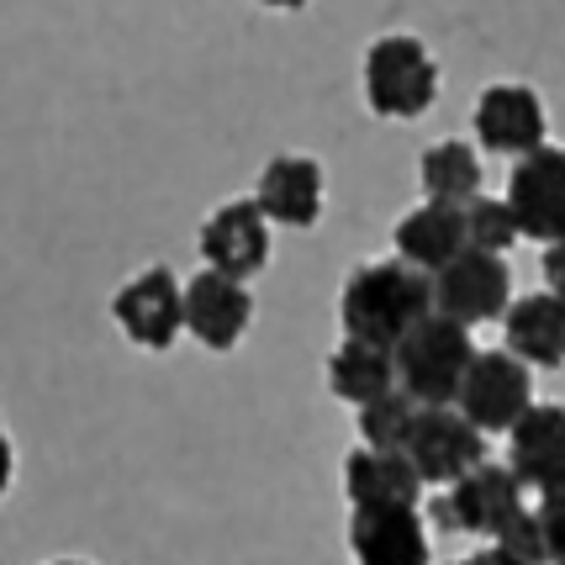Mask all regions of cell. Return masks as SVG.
Here are the masks:
<instances>
[{"label":"cell","instance_id":"277c9868","mask_svg":"<svg viewBox=\"0 0 565 565\" xmlns=\"http://www.w3.org/2000/svg\"><path fill=\"white\" fill-rule=\"evenodd\" d=\"M523 481L513 466L481 460L476 470H466L455 487H439V497L428 502V518L444 534H470V540H497L529 502H523Z\"/></svg>","mask_w":565,"mask_h":565},{"label":"cell","instance_id":"ba28073f","mask_svg":"<svg viewBox=\"0 0 565 565\" xmlns=\"http://www.w3.org/2000/svg\"><path fill=\"white\" fill-rule=\"evenodd\" d=\"M407 460L418 466V476L428 487H455L466 470H476L487 460V434L449 402V407H418L413 434H407Z\"/></svg>","mask_w":565,"mask_h":565},{"label":"cell","instance_id":"e0dca14e","mask_svg":"<svg viewBox=\"0 0 565 565\" xmlns=\"http://www.w3.org/2000/svg\"><path fill=\"white\" fill-rule=\"evenodd\" d=\"M502 339L523 365L534 370H561L565 365V296L561 291H529L513 296L508 318H502Z\"/></svg>","mask_w":565,"mask_h":565},{"label":"cell","instance_id":"83f0119b","mask_svg":"<svg viewBox=\"0 0 565 565\" xmlns=\"http://www.w3.org/2000/svg\"><path fill=\"white\" fill-rule=\"evenodd\" d=\"M259 6H270V11H301L307 0H259Z\"/></svg>","mask_w":565,"mask_h":565},{"label":"cell","instance_id":"d6986e66","mask_svg":"<svg viewBox=\"0 0 565 565\" xmlns=\"http://www.w3.org/2000/svg\"><path fill=\"white\" fill-rule=\"evenodd\" d=\"M322 375H328V392L339 396V402L365 407V402H375L381 392L396 386V349L344 333V344L328 354V370H322Z\"/></svg>","mask_w":565,"mask_h":565},{"label":"cell","instance_id":"7402d4cb","mask_svg":"<svg viewBox=\"0 0 565 565\" xmlns=\"http://www.w3.org/2000/svg\"><path fill=\"white\" fill-rule=\"evenodd\" d=\"M466 233H470V248H492V254H508V248L523 238V227H518V212L513 201L502 196H476L466 201Z\"/></svg>","mask_w":565,"mask_h":565},{"label":"cell","instance_id":"ac0fdd59","mask_svg":"<svg viewBox=\"0 0 565 565\" xmlns=\"http://www.w3.org/2000/svg\"><path fill=\"white\" fill-rule=\"evenodd\" d=\"M392 248L407 265H418L428 275L444 270L460 248H470L466 206H455V201H423V206H413L407 217H396Z\"/></svg>","mask_w":565,"mask_h":565},{"label":"cell","instance_id":"484cf974","mask_svg":"<svg viewBox=\"0 0 565 565\" xmlns=\"http://www.w3.org/2000/svg\"><path fill=\"white\" fill-rule=\"evenodd\" d=\"M11 481H17V444H11L6 423H0V497L11 492Z\"/></svg>","mask_w":565,"mask_h":565},{"label":"cell","instance_id":"9a60e30c","mask_svg":"<svg viewBox=\"0 0 565 565\" xmlns=\"http://www.w3.org/2000/svg\"><path fill=\"white\" fill-rule=\"evenodd\" d=\"M428 481L407 460V449L354 444L344 455V497L349 508H423Z\"/></svg>","mask_w":565,"mask_h":565},{"label":"cell","instance_id":"cb8c5ba5","mask_svg":"<svg viewBox=\"0 0 565 565\" xmlns=\"http://www.w3.org/2000/svg\"><path fill=\"white\" fill-rule=\"evenodd\" d=\"M540 529H544V550H550V565H565V481L561 487H544L540 492Z\"/></svg>","mask_w":565,"mask_h":565},{"label":"cell","instance_id":"8992f818","mask_svg":"<svg viewBox=\"0 0 565 565\" xmlns=\"http://www.w3.org/2000/svg\"><path fill=\"white\" fill-rule=\"evenodd\" d=\"M513 307V270L508 254L492 248H460L444 270H434V312L481 328V322L508 318Z\"/></svg>","mask_w":565,"mask_h":565},{"label":"cell","instance_id":"f1b7e54d","mask_svg":"<svg viewBox=\"0 0 565 565\" xmlns=\"http://www.w3.org/2000/svg\"><path fill=\"white\" fill-rule=\"evenodd\" d=\"M49 565H96V561H79V555H58V561H49Z\"/></svg>","mask_w":565,"mask_h":565},{"label":"cell","instance_id":"5b68a950","mask_svg":"<svg viewBox=\"0 0 565 565\" xmlns=\"http://www.w3.org/2000/svg\"><path fill=\"white\" fill-rule=\"evenodd\" d=\"M111 322L122 328V339L148 354H170L185 333V280L170 265H143L127 275L111 296Z\"/></svg>","mask_w":565,"mask_h":565},{"label":"cell","instance_id":"7a4b0ae2","mask_svg":"<svg viewBox=\"0 0 565 565\" xmlns=\"http://www.w3.org/2000/svg\"><path fill=\"white\" fill-rule=\"evenodd\" d=\"M476 339H470L466 322L428 312V318L396 344V386L413 392L423 407H449L460 402L470 365H476Z\"/></svg>","mask_w":565,"mask_h":565},{"label":"cell","instance_id":"52a82bcc","mask_svg":"<svg viewBox=\"0 0 565 565\" xmlns=\"http://www.w3.org/2000/svg\"><path fill=\"white\" fill-rule=\"evenodd\" d=\"M529 370L534 365H523L513 349H481L455 407H460L487 439H492V434H508V428L534 407V375H529Z\"/></svg>","mask_w":565,"mask_h":565},{"label":"cell","instance_id":"4316f807","mask_svg":"<svg viewBox=\"0 0 565 565\" xmlns=\"http://www.w3.org/2000/svg\"><path fill=\"white\" fill-rule=\"evenodd\" d=\"M455 565H529V561H518L513 550H502V544H487V550H476V555H466Z\"/></svg>","mask_w":565,"mask_h":565},{"label":"cell","instance_id":"d4e9b609","mask_svg":"<svg viewBox=\"0 0 565 565\" xmlns=\"http://www.w3.org/2000/svg\"><path fill=\"white\" fill-rule=\"evenodd\" d=\"M540 270H544V286L565 296V238L544 244V265H540Z\"/></svg>","mask_w":565,"mask_h":565},{"label":"cell","instance_id":"ffe728a7","mask_svg":"<svg viewBox=\"0 0 565 565\" xmlns=\"http://www.w3.org/2000/svg\"><path fill=\"white\" fill-rule=\"evenodd\" d=\"M418 185L428 201H466L481 196V153L460 138H444V143H428L418 159Z\"/></svg>","mask_w":565,"mask_h":565},{"label":"cell","instance_id":"8fae6325","mask_svg":"<svg viewBox=\"0 0 565 565\" xmlns=\"http://www.w3.org/2000/svg\"><path fill=\"white\" fill-rule=\"evenodd\" d=\"M470 127H476V143L487 148V153L523 159V153H534V148L544 143L550 117H544V100L534 85L502 79V85H487V90L476 96Z\"/></svg>","mask_w":565,"mask_h":565},{"label":"cell","instance_id":"2e32d148","mask_svg":"<svg viewBox=\"0 0 565 565\" xmlns=\"http://www.w3.org/2000/svg\"><path fill=\"white\" fill-rule=\"evenodd\" d=\"M508 466L529 492L561 487L565 481V407L561 402H534L523 418L508 428Z\"/></svg>","mask_w":565,"mask_h":565},{"label":"cell","instance_id":"4fadbf2b","mask_svg":"<svg viewBox=\"0 0 565 565\" xmlns=\"http://www.w3.org/2000/svg\"><path fill=\"white\" fill-rule=\"evenodd\" d=\"M254 201L265 206L275 227L307 233L322 222V201H328V174L312 153H275L254 180Z\"/></svg>","mask_w":565,"mask_h":565},{"label":"cell","instance_id":"30bf717a","mask_svg":"<svg viewBox=\"0 0 565 565\" xmlns=\"http://www.w3.org/2000/svg\"><path fill=\"white\" fill-rule=\"evenodd\" d=\"M254 322V291L248 280H233L222 270H196L185 280V333L212 354H233Z\"/></svg>","mask_w":565,"mask_h":565},{"label":"cell","instance_id":"5bb4252c","mask_svg":"<svg viewBox=\"0 0 565 565\" xmlns=\"http://www.w3.org/2000/svg\"><path fill=\"white\" fill-rule=\"evenodd\" d=\"M349 555L354 565H428V523L418 508H354L349 513Z\"/></svg>","mask_w":565,"mask_h":565},{"label":"cell","instance_id":"7c38bea8","mask_svg":"<svg viewBox=\"0 0 565 565\" xmlns=\"http://www.w3.org/2000/svg\"><path fill=\"white\" fill-rule=\"evenodd\" d=\"M508 201H513L523 238L534 244L565 238V148L540 143L534 153H523L508 174Z\"/></svg>","mask_w":565,"mask_h":565},{"label":"cell","instance_id":"9c48e42d","mask_svg":"<svg viewBox=\"0 0 565 565\" xmlns=\"http://www.w3.org/2000/svg\"><path fill=\"white\" fill-rule=\"evenodd\" d=\"M270 227L275 222L265 217V206H259L254 196L222 201L217 212L201 222V233H196L201 265L233 275V280H254V275H265V265H270Z\"/></svg>","mask_w":565,"mask_h":565},{"label":"cell","instance_id":"6da1fadb","mask_svg":"<svg viewBox=\"0 0 565 565\" xmlns=\"http://www.w3.org/2000/svg\"><path fill=\"white\" fill-rule=\"evenodd\" d=\"M434 312V275L407 265L402 254L392 259H365L344 275L339 291V322L354 339L396 349L423 318Z\"/></svg>","mask_w":565,"mask_h":565},{"label":"cell","instance_id":"44dd1931","mask_svg":"<svg viewBox=\"0 0 565 565\" xmlns=\"http://www.w3.org/2000/svg\"><path fill=\"white\" fill-rule=\"evenodd\" d=\"M418 396L402 392V386H392V392H381L375 402H365V407H354L360 418H354V428H360V444H381V449H402L407 444V434H413V418H418Z\"/></svg>","mask_w":565,"mask_h":565},{"label":"cell","instance_id":"603a6c76","mask_svg":"<svg viewBox=\"0 0 565 565\" xmlns=\"http://www.w3.org/2000/svg\"><path fill=\"white\" fill-rule=\"evenodd\" d=\"M492 544L513 550L518 561H529V565H550V550H544V529H540V513H534V508H523V513H518Z\"/></svg>","mask_w":565,"mask_h":565},{"label":"cell","instance_id":"3957f363","mask_svg":"<svg viewBox=\"0 0 565 565\" xmlns=\"http://www.w3.org/2000/svg\"><path fill=\"white\" fill-rule=\"evenodd\" d=\"M360 79H365V106L386 122H413L439 100V64L413 32L375 38L365 49Z\"/></svg>","mask_w":565,"mask_h":565}]
</instances>
